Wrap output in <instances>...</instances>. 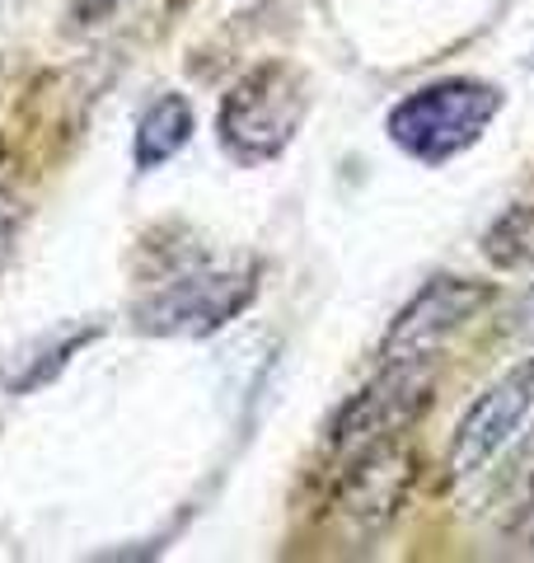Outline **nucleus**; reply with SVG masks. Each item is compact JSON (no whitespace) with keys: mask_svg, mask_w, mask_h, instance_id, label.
<instances>
[{"mask_svg":"<svg viewBox=\"0 0 534 563\" xmlns=\"http://www.w3.org/2000/svg\"><path fill=\"white\" fill-rule=\"evenodd\" d=\"M497 113H502V90L497 85L450 76V80H432L422 90L403 95L389 109L385 132L418 165H445L459 151H469L492 128Z\"/></svg>","mask_w":534,"mask_h":563,"instance_id":"nucleus-1","label":"nucleus"},{"mask_svg":"<svg viewBox=\"0 0 534 563\" xmlns=\"http://www.w3.org/2000/svg\"><path fill=\"white\" fill-rule=\"evenodd\" d=\"M310 95L305 76L287 62H263L225 95L216 132L230 161L240 165H267L296 141L300 122H305Z\"/></svg>","mask_w":534,"mask_h":563,"instance_id":"nucleus-2","label":"nucleus"},{"mask_svg":"<svg viewBox=\"0 0 534 563\" xmlns=\"http://www.w3.org/2000/svg\"><path fill=\"white\" fill-rule=\"evenodd\" d=\"M258 296V282L248 268H207V263H188V268L169 273L165 282L136 301V329L169 333V339H202L230 324L235 314Z\"/></svg>","mask_w":534,"mask_h":563,"instance_id":"nucleus-3","label":"nucleus"},{"mask_svg":"<svg viewBox=\"0 0 534 563\" xmlns=\"http://www.w3.org/2000/svg\"><path fill=\"white\" fill-rule=\"evenodd\" d=\"M436 390V357L426 362H380L376 380L347 399V409L333 422V455H347L389 442V437H408L413 422L426 413Z\"/></svg>","mask_w":534,"mask_h":563,"instance_id":"nucleus-4","label":"nucleus"},{"mask_svg":"<svg viewBox=\"0 0 534 563\" xmlns=\"http://www.w3.org/2000/svg\"><path fill=\"white\" fill-rule=\"evenodd\" d=\"M492 296L497 291L488 287V282L432 277L413 301L394 314V324H389L385 343H380V362H426V357H436V347L450 343L478 310H488Z\"/></svg>","mask_w":534,"mask_h":563,"instance_id":"nucleus-5","label":"nucleus"},{"mask_svg":"<svg viewBox=\"0 0 534 563\" xmlns=\"http://www.w3.org/2000/svg\"><path fill=\"white\" fill-rule=\"evenodd\" d=\"M530 413H534V357L511 366L502 380H492L488 390L474 399V409L459 418L450 461H445L450 484H465L474 474H483L497 461V451L525 428Z\"/></svg>","mask_w":534,"mask_h":563,"instance_id":"nucleus-6","label":"nucleus"},{"mask_svg":"<svg viewBox=\"0 0 534 563\" xmlns=\"http://www.w3.org/2000/svg\"><path fill=\"white\" fill-rule=\"evenodd\" d=\"M413 484V451L408 437H389L343 461V479H337V512H343L356 531L376 536L380 526L394 521V512L408 498Z\"/></svg>","mask_w":534,"mask_h":563,"instance_id":"nucleus-7","label":"nucleus"},{"mask_svg":"<svg viewBox=\"0 0 534 563\" xmlns=\"http://www.w3.org/2000/svg\"><path fill=\"white\" fill-rule=\"evenodd\" d=\"M192 136V103L183 95H159L136 122V141H132V165L136 169H155L174 161Z\"/></svg>","mask_w":534,"mask_h":563,"instance_id":"nucleus-8","label":"nucleus"},{"mask_svg":"<svg viewBox=\"0 0 534 563\" xmlns=\"http://www.w3.org/2000/svg\"><path fill=\"white\" fill-rule=\"evenodd\" d=\"M483 254H488L492 268H502V273L525 268L534 258V202H515L488 225Z\"/></svg>","mask_w":534,"mask_h":563,"instance_id":"nucleus-9","label":"nucleus"},{"mask_svg":"<svg viewBox=\"0 0 534 563\" xmlns=\"http://www.w3.org/2000/svg\"><path fill=\"white\" fill-rule=\"evenodd\" d=\"M118 5V0H70V14H76L80 24H94L99 14H109Z\"/></svg>","mask_w":534,"mask_h":563,"instance_id":"nucleus-10","label":"nucleus"},{"mask_svg":"<svg viewBox=\"0 0 534 563\" xmlns=\"http://www.w3.org/2000/svg\"><path fill=\"white\" fill-rule=\"evenodd\" d=\"M515 320H521V324H515L521 333H534V291H530L525 301H521V314H515Z\"/></svg>","mask_w":534,"mask_h":563,"instance_id":"nucleus-11","label":"nucleus"},{"mask_svg":"<svg viewBox=\"0 0 534 563\" xmlns=\"http://www.w3.org/2000/svg\"><path fill=\"white\" fill-rule=\"evenodd\" d=\"M5 240H10V211L0 202V258H5Z\"/></svg>","mask_w":534,"mask_h":563,"instance_id":"nucleus-12","label":"nucleus"},{"mask_svg":"<svg viewBox=\"0 0 534 563\" xmlns=\"http://www.w3.org/2000/svg\"><path fill=\"white\" fill-rule=\"evenodd\" d=\"M530 62H534V57H530Z\"/></svg>","mask_w":534,"mask_h":563,"instance_id":"nucleus-13","label":"nucleus"}]
</instances>
